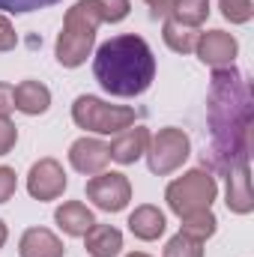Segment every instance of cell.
<instances>
[{"label":"cell","mask_w":254,"mask_h":257,"mask_svg":"<svg viewBox=\"0 0 254 257\" xmlns=\"http://www.w3.org/2000/svg\"><path fill=\"white\" fill-rule=\"evenodd\" d=\"M206 120L212 135L209 156L224 174L236 162H248L254 123L251 87H248V78L233 66L212 72L209 96H206Z\"/></svg>","instance_id":"6da1fadb"},{"label":"cell","mask_w":254,"mask_h":257,"mask_svg":"<svg viewBox=\"0 0 254 257\" xmlns=\"http://www.w3.org/2000/svg\"><path fill=\"white\" fill-rule=\"evenodd\" d=\"M93 75L105 93L117 99H135L156 81V54L144 36L120 33L99 45L93 57Z\"/></svg>","instance_id":"7a4b0ae2"},{"label":"cell","mask_w":254,"mask_h":257,"mask_svg":"<svg viewBox=\"0 0 254 257\" xmlns=\"http://www.w3.org/2000/svg\"><path fill=\"white\" fill-rule=\"evenodd\" d=\"M102 24L96 0H78L63 18V30L54 45V57L63 69H78L87 63L96 45V30Z\"/></svg>","instance_id":"3957f363"},{"label":"cell","mask_w":254,"mask_h":257,"mask_svg":"<svg viewBox=\"0 0 254 257\" xmlns=\"http://www.w3.org/2000/svg\"><path fill=\"white\" fill-rule=\"evenodd\" d=\"M215 197H218V183L203 168H191L165 189V200H168L171 212L180 218L191 215V212H200V209H212Z\"/></svg>","instance_id":"277c9868"},{"label":"cell","mask_w":254,"mask_h":257,"mask_svg":"<svg viewBox=\"0 0 254 257\" xmlns=\"http://www.w3.org/2000/svg\"><path fill=\"white\" fill-rule=\"evenodd\" d=\"M72 120L75 126L93 135H120L135 126V108L126 105H108L99 96H78L72 102Z\"/></svg>","instance_id":"5b68a950"},{"label":"cell","mask_w":254,"mask_h":257,"mask_svg":"<svg viewBox=\"0 0 254 257\" xmlns=\"http://www.w3.org/2000/svg\"><path fill=\"white\" fill-rule=\"evenodd\" d=\"M147 165L150 174L156 177H168L174 171H180L191 156V138L183 128H159L156 135H150V147H147Z\"/></svg>","instance_id":"8992f818"},{"label":"cell","mask_w":254,"mask_h":257,"mask_svg":"<svg viewBox=\"0 0 254 257\" xmlns=\"http://www.w3.org/2000/svg\"><path fill=\"white\" fill-rule=\"evenodd\" d=\"M87 200L102 212H123L132 200V183L120 171H102L87 180Z\"/></svg>","instance_id":"52a82bcc"},{"label":"cell","mask_w":254,"mask_h":257,"mask_svg":"<svg viewBox=\"0 0 254 257\" xmlns=\"http://www.w3.org/2000/svg\"><path fill=\"white\" fill-rule=\"evenodd\" d=\"M66 186H69V177H66L63 165L57 159H51V156L33 162L30 171H27V192H30L33 200H39V203L57 200L66 192Z\"/></svg>","instance_id":"ba28073f"},{"label":"cell","mask_w":254,"mask_h":257,"mask_svg":"<svg viewBox=\"0 0 254 257\" xmlns=\"http://www.w3.org/2000/svg\"><path fill=\"white\" fill-rule=\"evenodd\" d=\"M194 54L203 66L224 69V66H233L236 54H239V42L227 30H206V33H197Z\"/></svg>","instance_id":"9c48e42d"},{"label":"cell","mask_w":254,"mask_h":257,"mask_svg":"<svg viewBox=\"0 0 254 257\" xmlns=\"http://www.w3.org/2000/svg\"><path fill=\"white\" fill-rule=\"evenodd\" d=\"M108 162H111V156H108V144H102L99 138H78V141H72V147H69V165L78 171V174H84V177H96V174H102L105 168H108Z\"/></svg>","instance_id":"30bf717a"},{"label":"cell","mask_w":254,"mask_h":257,"mask_svg":"<svg viewBox=\"0 0 254 257\" xmlns=\"http://www.w3.org/2000/svg\"><path fill=\"white\" fill-rule=\"evenodd\" d=\"M18 257H66V245L48 227H27L18 239Z\"/></svg>","instance_id":"8fae6325"},{"label":"cell","mask_w":254,"mask_h":257,"mask_svg":"<svg viewBox=\"0 0 254 257\" xmlns=\"http://www.w3.org/2000/svg\"><path fill=\"white\" fill-rule=\"evenodd\" d=\"M147 147H150V128L129 126L126 132H120V135L111 141L108 156H111V162H117V165H135V162L147 153Z\"/></svg>","instance_id":"7c38bea8"},{"label":"cell","mask_w":254,"mask_h":257,"mask_svg":"<svg viewBox=\"0 0 254 257\" xmlns=\"http://www.w3.org/2000/svg\"><path fill=\"white\" fill-rule=\"evenodd\" d=\"M224 203L230 212L236 215H248L254 209L251 189H248V162H236L233 168H227V192H224Z\"/></svg>","instance_id":"4fadbf2b"},{"label":"cell","mask_w":254,"mask_h":257,"mask_svg":"<svg viewBox=\"0 0 254 257\" xmlns=\"http://www.w3.org/2000/svg\"><path fill=\"white\" fill-rule=\"evenodd\" d=\"M12 99H15V111H21L27 117H39L51 108V90L42 81H33V78L12 87Z\"/></svg>","instance_id":"5bb4252c"},{"label":"cell","mask_w":254,"mask_h":257,"mask_svg":"<svg viewBox=\"0 0 254 257\" xmlns=\"http://www.w3.org/2000/svg\"><path fill=\"white\" fill-rule=\"evenodd\" d=\"M126 224H129V230H132V236H138L141 242H153V239H159L165 233L168 218H165V212L159 206L141 203V206H135V212L129 215Z\"/></svg>","instance_id":"9a60e30c"},{"label":"cell","mask_w":254,"mask_h":257,"mask_svg":"<svg viewBox=\"0 0 254 257\" xmlns=\"http://www.w3.org/2000/svg\"><path fill=\"white\" fill-rule=\"evenodd\" d=\"M54 221H57V227L63 230L66 236H84L93 224H96V215L90 212V206H84L81 200H66L57 206V212H54Z\"/></svg>","instance_id":"2e32d148"},{"label":"cell","mask_w":254,"mask_h":257,"mask_svg":"<svg viewBox=\"0 0 254 257\" xmlns=\"http://www.w3.org/2000/svg\"><path fill=\"white\" fill-rule=\"evenodd\" d=\"M84 248L90 257H117L123 251V233L111 224H93L84 233Z\"/></svg>","instance_id":"e0dca14e"},{"label":"cell","mask_w":254,"mask_h":257,"mask_svg":"<svg viewBox=\"0 0 254 257\" xmlns=\"http://www.w3.org/2000/svg\"><path fill=\"white\" fill-rule=\"evenodd\" d=\"M162 39H165V45H168L174 54H191V51H194V42H197V30L180 24V21H174L171 15H165Z\"/></svg>","instance_id":"ac0fdd59"},{"label":"cell","mask_w":254,"mask_h":257,"mask_svg":"<svg viewBox=\"0 0 254 257\" xmlns=\"http://www.w3.org/2000/svg\"><path fill=\"white\" fill-rule=\"evenodd\" d=\"M168 15H171L174 21H180V24L197 30V27L209 18V0H174Z\"/></svg>","instance_id":"d6986e66"},{"label":"cell","mask_w":254,"mask_h":257,"mask_svg":"<svg viewBox=\"0 0 254 257\" xmlns=\"http://www.w3.org/2000/svg\"><path fill=\"white\" fill-rule=\"evenodd\" d=\"M183 221V233H189L194 239H200V242H206L209 236H215V230H218V218H215V212L212 209H200V212H191V215H183L180 218Z\"/></svg>","instance_id":"ffe728a7"},{"label":"cell","mask_w":254,"mask_h":257,"mask_svg":"<svg viewBox=\"0 0 254 257\" xmlns=\"http://www.w3.org/2000/svg\"><path fill=\"white\" fill-rule=\"evenodd\" d=\"M165 257H203V242L180 230L177 236L168 239V245H165Z\"/></svg>","instance_id":"44dd1931"},{"label":"cell","mask_w":254,"mask_h":257,"mask_svg":"<svg viewBox=\"0 0 254 257\" xmlns=\"http://www.w3.org/2000/svg\"><path fill=\"white\" fill-rule=\"evenodd\" d=\"M218 9L230 24H248L254 15L251 0H218Z\"/></svg>","instance_id":"7402d4cb"},{"label":"cell","mask_w":254,"mask_h":257,"mask_svg":"<svg viewBox=\"0 0 254 257\" xmlns=\"http://www.w3.org/2000/svg\"><path fill=\"white\" fill-rule=\"evenodd\" d=\"M96 6H99L102 24H120V21H126L129 12H132L129 0H96Z\"/></svg>","instance_id":"603a6c76"},{"label":"cell","mask_w":254,"mask_h":257,"mask_svg":"<svg viewBox=\"0 0 254 257\" xmlns=\"http://www.w3.org/2000/svg\"><path fill=\"white\" fill-rule=\"evenodd\" d=\"M60 0H0V12L9 15H24V12H36V9H48Z\"/></svg>","instance_id":"cb8c5ba5"},{"label":"cell","mask_w":254,"mask_h":257,"mask_svg":"<svg viewBox=\"0 0 254 257\" xmlns=\"http://www.w3.org/2000/svg\"><path fill=\"white\" fill-rule=\"evenodd\" d=\"M15 144H18V126L0 114V156H9L15 150Z\"/></svg>","instance_id":"d4e9b609"},{"label":"cell","mask_w":254,"mask_h":257,"mask_svg":"<svg viewBox=\"0 0 254 257\" xmlns=\"http://www.w3.org/2000/svg\"><path fill=\"white\" fill-rule=\"evenodd\" d=\"M18 189V177H15V171L12 168H6V165H0V203H6L12 194Z\"/></svg>","instance_id":"484cf974"},{"label":"cell","mask_w":254,"mask_h":257,"mask_svg":"<svg viewBox=\"0 0 254 257\" xmlns=\"http://www.w3.org/2000/svg\"><path fill=\"white\" fill-rule=\"evenodd\" d=\"M15 45H18V33H15V27L9 24V18L0 15V51H12Z\"/></svg>","instance_id":"4316f807"},{"label":"cell","mask_w":254,"mask_h":257,"mask_svg":"<svg viewBox=\"0 0 254 257\" xmlns=\"http://www.w3.org/2000/svg\"><path fill=\"white\" fill-rule=\"evenodd\" d=\"M12 111H15V99H12V84L0 81V114H3V117H9Z\"/></svg>","instance_id":"83f0119b"},{"label":"cell","mask_w":254,"mask_h":257,"mask_svg":"<svg viewBox=\"0 0 254 257\" xmlns=\"http://www.w3.org/2000/svg\"><path fill=\"white\" fill-rule=\"evenodd\" d=\"M144 3L150 6V15L159 21V18H165V15L171 12V3H174V0H144Z\"/></svg>","instance_id":"f1b7e54d"},{"label":"cell","mask_w":254,"mask_h":257,"mask_svg":"<svg viewBox=\"0 0 254 257\" xmlns=\"http://www.w3.org/2000/svg\"><path fill=\"white\" fill-rule=\"evenodd\" d=\"M6 239H9V230H6V224H3V218H0V248L6 245Z\"/></svg>","instance_id":"f546056e"},{"label":"cell","mask_w":254,"mask_h":257,"mask_svg":"<svg viewBox=\"0 0 254 257\" xmlns=\"http://www.w3.org/2000/svg\"><path fill=\"white\" fill-rule=\"evenodd\" d=\"M126 257H150V254H144V251H132V254H126Z\"/></svg>","instance_id":"4dcf8cb0"}]
</instances>
